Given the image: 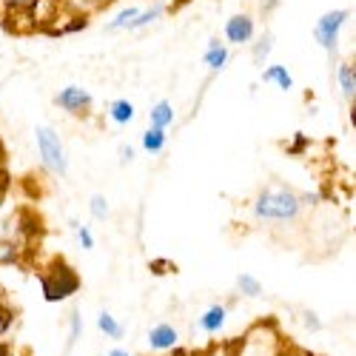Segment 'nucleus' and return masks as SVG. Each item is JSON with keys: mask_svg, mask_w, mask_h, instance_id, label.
I'll return each instance as SVG.
<instances>
[{"mask_svg": "<svg viewBox=\"0 0 356 356\" xmlns=\"http://www.w3.org/2000/svg\"><path fill=\"white\" fill-rule=\"evenodd\" d=\"M305 214L300 191L291 186H265L251 200V217L262 225H293Z\"/></svg>", "mask_w": 356, "mask_h": 356, "instance_id": "obj_1", "label": "nucleus"}, {"mask_svg": "<svg viewBox=\"0 0 356 356\" xmlns=\"http://www.w3.org/2000/svg\"><path fill=\"white\" fill-rule=\"evenodd\" d=\"M80 291V274L72 268V265L57 257L49 262V268L40 274V293L49 305H57V302H66Z\"/></svg>", "mask_w": 356, "mask_h": 356, "instance_id": "obj_2", "label": "nucleus"}, {"mask_svg": "<svg viewBox=\"0 0 356 356\" xmlns=\"http://www.w3.org/2000/svg\"><path fill=\"white\" fill-rule=\"evenodd\" d=\"M285 339L274 322H259L234 345V356H282Z\"/></svg>", "mask_w": 356, "mask_h": 356, "instance_id": "obj_3", "label": "nucleus"}, {"mask_svg": "<svg viewBox=\"0 0 356 356\" xmlns=\"http://www.w3.org/2000/svg\"><path fill=\"white\" fill-rule=\"evenodd\" d=\"M35 145H38V157L40 165L51 177H66L69 174V152L63 145V137L57 134L51 126H35Z\"/></svg>", "mask_w": 356, "mask_h": 356, "instance_id": "obj_4", "label": "nucleus"}, {"mask_svg": "<svg viewBox=\"0 0 356 356\" xmlns=\"http://www.w3.org/2000/svg\"><path fill=\"white\" fill-rule=\"evenodd\" d=\"M348 20H350L348 9H331V12L319 15V20L314 23V40H316V46L334 57L339 51V35H342V29L348 26Z\"/></svg>", "mask_w": 356, "mask_h": 356, "instance_id": "obj_5", "label": "nucleus"}, {"mask_svg": "<svg viewBox=\"0 0 356 356\" xmlns=\"http://www.w3.org/2000/svg\"><path fill=\"white\" fill-rule=\"evenodd\" d=\"M54 106L60 108L63 114L83 120V117H88V114L95 111V97H92L88 88H83L77 83H69V86H63L60 92L54 95Z\"/></svg>", "mask_w": 356, "mask_h": 356, "instance_id": "obj_6", "label": "nucleus"}, {"mask_svg": "<svg viewBox=\"0 0 356 356\" xmlns=\"http://www.w3.org/2000/svg\"><path fill=\"white\" fill-rule=\"evenodd\" d=\"M180 339H183L180 328L171 325V322H157L145 334V345L152 353H174L177 348H180Z\"/></svg>", "mask_w": 356, "mask_h": 356, "instance_id": "obj_7", "label": "nucleus"}, {"mask_svg": "<svg viewBox=\"0 0 356 356\" xmlns=\"http://www.w3.org/2000/svg\"><path fill=\"white\" fill-rule=\"evenodd\" d=\"M222 32H225V46H251V40L257 38V20L245 12L231 15Z\"/></svg>", "mask_w": 356, "mask_h": 356, "instance_id": "obj_8", "label": "nucleus"}, {"mask_svg": "<svg viewBox=\"0 0 356 356\" xmlns=\"http://www.w3.org/2000/svg\"><path fill=\"white\" fill-rule=\"evenodd\" d=\"M225 325H228V305L225 302H211V305H205L197 316V328L205 334V337H217L225 331Z\"/></svg>", "mask_w": 356, "mask_h": 356, "instance_id": "obj_9", "label": "nucleus"}, {"mask_svg": "<svg viewBox=\"0 0 356 356\" xmlns=\"http://www.w3.org/2000/svg\"><path fill=\"white\" fill-rule=\"evenodd\" d=\"M231 60V49L222 43V40H209L205 46V54H202V66L209 69L211 74H220Z\"/></svg>", "mask_w": 356, "mask_h": 356, "instance_id": "obj_10", "label": "nucleus"}, {"mask_svg": "<svg viewBox=\"0 0 356 356\" xmlns=\"http://www.w3.org/2000/svg\"><path fill=\"white\" fill-rule=\"evenodd\" d=\"M26 259V248L20 236H3L0 240V268H15Z\"/></svg>", "mask_w": 356, "mask_h": 356, "instance_id": "obj_11", "label": "nucleus"}, {"mask_svg": "<svg viewBox=\"0 0 356 356\" xmlns=\"http://www.w3.org/2000/svg\"><path fill=\"white\" fill-rule=\"evenodd\" d=\"M106 114H108V120L114 126H129V123H134L137 108H134V103L129 97H117V100H111L106 106Z\"/></svg>", "mask_w": 356, "mask_h": 356, "instance_id": "obj_12", "label": "nucleus"}, {"mask_svg": "<svg viewBox=\"0 0 356 356\" xmlns=\"http://www.w3.org/2000/svg\"><path fill=\"white\" fill-rule=\"evenodd\" d=\"M262 83L280 88V92H291V88H293V74L282 63H268V66L262 69Z\"/></svg>", "mask_w": 356, "mask_h": 356, "instance_id": "obj_13", "label": "nucleus"}, {"mask_svg": "<svg viewBox=\"0 0 356 356\" xmlns=\"http://www.w3.org/2000/svg\"><path fill=\"white\" fill-rule=\"evenodd\" d=\"M140 145H143V152H145V154L157 157V154L165 152V145H168V131H165V129L148 126V129L143 131V137H140Z\"/></svg>", "mask_w": 356, "mask_h": 356, "instance_id": "obj_14", "label": "nucleus"}, {"mask_svg": "<svg viewBox=\"0 0 356 356\" xmlns=\"http://www.w3.org/2000/svg\"><path fill=\"white\" fill-rule=\"evenodd\" d=\"M97 331H100L103 337L114 339V342H120V339L126 337V325L117 319L108 308H103V311H97Z\"/></svg>", "mask_w": 356, "mask_h": 356, "instance_id": "obj_15", "label": "nucleus"}, {"mask_svg": "<svg viewBox=\"0 0 356 356\" xmlns=\"http://www.w3.org/2000/svg\"><path fill=\"white\" fill-rule=\"evenodd\" d=\"M337 83H339L342 97L353 106V95H356V66H353V60H342L337 66Z\"/></svg>", "mask_w": 356, "mask_h": 356, "instance_id": "obj_16", "label": "nucleus"}, {"mask_svg": "<svg viewBox=\"0 0 356 356\" xmlns=\"http://www.w3.org/2000/svg\"><path fill=\"white\" fill-rule=\"evenodd\" d=\"M234 293L243 296V300H259V296L265 293V288H262V280L254 277V274H236Z\"/></svg>", "mask_w": 356, "mask_h": 356, "instance_id": "obj_17", "label": "nucleus"}, {"mask_svg": "<svg viewBox=\"0 0 356 356\" xmlns=\"http://www.w3.org/2000/svg\"><path fill=\"white\" fill-rule=\"evenodd\" d=\"M177 120V111L168 100H157L152 106V111H148V126H154V129H171V123Z\"/></svg>", "mask_w": 356, "mask_h": 356, "instance_id": "obj_18", "label": "nucleus"}, {"mask_svg": "<svg viewBox=\"0 0 356 356\" xmlns=\"http://www.w3.org/2000/svg\"><path fill=\"white\" fill-rule=\"evenodd\" d=\"M165 9H168L165 3H148V6H140V12H137V17H134V23H131L129 32H140V29L157 23V20L165 15Z\"/></svg>", "mask_w": 356, "mask_h": 356, "instance_id": "obj_19", "label": "nucleus"}, {"mask_svg": "<svg viewBox=\"0 0 356 356\" xmlns=\"http://www.w3.org/2000/svg\"><path fill=\"white\" fill-rule=\"evenodd\" d=\"M88 214H92V220H108L111 217V205H108V200L103 197V194H92L88 197Z\"/></svg>", "mask_w": 356, "mask_h": 356, "instance_id": "obj_20", "label": "nucleus"}, {"mask_svg": "<svg viewBox=\"0 0 356 356\" xmlns=\"http://www.w3.org/2000/svg\"><path fill=\"white\" fill-rule=\"evenodd\" d=\"M40 0H0V15H20V12H35Z\"/></svg>", "mask_w": 356, "mask_h": 356, "instance_id": "obj_21", "label": "nucleus"}, {"mask_svg": "<svg viewBox=\"0 0 356 356\" xmlns=\"http://www.w3.org/2000/svg\"><path fill=\"white\" fill-rule=\"evenodd\" d=\"M251 46H254V60L257 63H265V60H268V54H271V49H274V35L265 32V35H259V40L254 38Z\"/></svg>", "mask_w": 356, "mask_h": 356, "instance_id": "obj_22", "label": "nucleus"}, {"mask_svg": "<svg viewBox=\"0 0 356 356\" xmlns=\"http://www.w3.org/2000/svg\"><path fill=\"white\" fill-rule=\"evenodd\" d=\"M83 337V314L80 311H72L69 314V342H66V350H72Z\"/></svg>", "mask_w": 356, "mask_h": 356, "instance_id": "obj_23", "label": "nucleus"}, {"mask_svg": "<svg viewBox=\"0 0 356 356\" xmlns=\"http://www.w3.org/2000/svg\"><path fill=\"white\" fill-rule=\"evenodd\" d=\"M300 319H302V328H305V334H322L325 322H322V316H319L314 308H305V311L300 314Z\"/></svg>", "mask_w": 356, "mask_h": 356, "instance_id": "obj_24", "label": "nucleus"}, {"mask_svg": "<svg viewBox=\"0 0 356 356\" xmlns=\"http://www.w3.org/2000/svg\"><path fill=\"white\" fill-rule=\"evenodd\" d=\"M74 234H77V243H80L83 251H92V248H95L97 240H95V231L88 228V225H77V222H74Z\"/></svg>", "mask_w": 356, "mask_h": 356, "instance_id": "obj_25", "label": "nucleus"}, {"mask_svg": "<svg viewBox=\"0 0 356 356\" xmlns=\"http://www.w3.org/2000/svg\"><path fill=\"white\" fill-rule=\"evenodd\" d=\"M302 148H308V137H305L302 131H296V134H293V145L288 148V152H291V154H302Z\"/></svg>", "mask_w": 356, "mask_h": 356, "instance_id": "obj_26", "label": "nucleus"}, {"mask_svg": "<svg viewBox=\"0 0 356 356\" xmlns=\"http://www.w3.org/2000/svg\"><path fill=\"white\" fill-rule=\"evenodd\" d=\"M134 157H137L134 145H123V148H120V163H123V165H131V163H134Z\"/></svg>", "mask_w": 356, "mask_h": 356, "instance_id": "obj_27", "label": "nucleus"}, {"mask_svg": "<svg viewBox=\"0 0 356 356\" xmlns=\"http://www.w3.org/2000/svg\"><path fill=\"white\" fill-rule=\"evenodd\" d=\"M106 356H134L129 348H123V345H117V348H111V350H106Z\"/></svg>", "mask_w": 356, "mask_h": 356, "instance_id": "obj_28", "label": "nucleus"}, {"mask_svg": "<svg viewBox=\"0 0 356 356\" xmlns=\"http://www.w3.org/2000/svg\"><path fill=\"white\" fill-rule=\"evenodd\" d=\"M282 356H314V353H302V350H282Z\"/></svg>", "mask_w": 356, "mask_h": 356, "instance_id": "obj_29", "label": "nucleus"}, {"mask_svg": "<svg viewBox=\"0 0 356 356\" xmlns=\"http://www.w3.org/2000/svg\"><path fill=\"white\" fill-rule=\"evenodd\" d=\"M3 194H6V188H3V183H0V211H3V200H6Z\"/></svg>", "mask_w": 356, "mask_h": 356, "instance_id": "obj_30", "label": "nucleus"}, {"mask_svg": "<svg viewBox=\"0 0 356 356\" xmlns=\"http://www.w3.org/2000/svg\"><path fill=\"white\" fill-rule=\"evenodd\" d=\"M277 6V0H265V12H271Z\"/></svg>", "mask_w": 356, "mask_h": 356, "instance_id": "obj_31", "label": "nucleus"}, {"mask_svg": "<svg viewBox=\"0 0 356 356\" xmlns=\"http://www.w3.org/2000/svg\"><path fill=\"white\" fill-rule=\"evenodd\" d=\"M314 356H316V353H314Z\"/></svg>", "mask_w": 356, "mask_h": 356, "instance_id": "obj_32", "label": "nucleus"}]
</instances>
